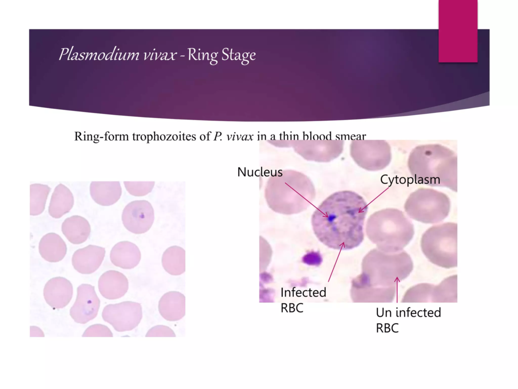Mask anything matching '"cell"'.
<instances>
[{
  "label": "cell",
  "mask_w": 518,
  "mask_h": 389,
  "mask_svg": "<svg viewBox=\"0 0 518 389\" xmlns=\"http://www.w3.org/2000/svg\"><path fill=\"white\" fill-rule=\"evenodd\" d=\"M368 204L351 190L333 193L316 209L311 217L314 233L327 247L348 250L358 247L364 239V224Z\"/></svg>",
  "instance_id": "6da1fadb"
},
{
  "label": "cell",
  "mask_w": 518,
  "mask_h": 389,
  "mask_svg": "<svg viewBox=\"0 0 518 389\" xmlns=\"http://www.w3.org/2000/svg\"><path fill=\"white\" fill-rule=\"evenodd\" d=\"M457 162V157L451 149L440 144H426L412 150L408 167L418 183L456 191Z\"/></svg>",
  "instance_id": "7a4b0ae2"
},
{
  "label": "cell",
  "mask_w": 518,
  "mask_h": 389,
  "mask_svg": "<svg viewBox=\"0 0 518 389\" xmlns=\"http://www.w3.org/2000/svg\"><path fill=\"white\" fill-rule=\"evenodd\" d=\"M365 231L377 249L391 253L403 250L413 239L414 228L402 211L388 208L377 211L368 217Z\"/></svg>",
  "instance_id": "3957f363"
},
{
  "label": "cell",
  "mask_w": 518,
  "mask_h": 389,
  "mask_svg": "<svg viewBox=\"0 0 518 389\" xmlns=\"http://www.w3.org/2000/svg\"><path fill=\"white\" fill-rule=\"evenodd\" d=\"M316 191L311 180L298 173L293 181L271 180L265 189L267 203L273 211L284 215L306 210L314 200Z\"/></svg>",
  "instance_id": "277c9868"
},
{
  "label": "cell",
  "mask_w": 518,
  "mask_h": 389,
  "mask_svg": "<svg viewBox=\"0 0 518 389\" xmlns=\"http://www.w3.org/2000/svg\"><path fill=\"white\" fill-rule=\"evenodd\" d=\"M457 224L445 222L434 225L422 235L421 249L432 263L446 268L457 265Z\"/></svg>",
  "instance_id": "5b68a950"
},
{
  "label": "cell",
  "mask_w": 518,
  "mask_h": 389,
  "mask_svg": "<svg viewBox=\"0 0 518 389\" xmlns=\"http://www.w3.org/2000/svg\"><path fill=\"white\" fill-rule=\"evenodd\" d=\"M404 208L409 218L425 224H435L448 216L451 203L449 198L442 192L419 188L410 194Z\"/></svg>",
  "instance_id": "8992f818"
},
{
  "label": "cell",
  "mask_w": 518,
  "mask_h": 389,
  "mask_svg": "<svg viewBox=\"0 0 518 389\" xmlns=\"http://www.w3.org/2000/svg\"><path fill=\"white\" fill-rule=\"evenodd\" d=\"M362 275L383 278H405L412 271L413 261L408 253L402 250L396 253H385L374 248L363 257Z\"/></svg>",
  "instance_id": "52a82bcc"
},
{
  "label": "cell",
  "mask_w": 518,
  "mask_h": 389,
  "mask_svg": "<svg viewBox=\"0 0 518 389\" xmlns=\"http://www.w3.org/2000/svg\"><path fill=\"white\" fill-rule=\"evenodd\" d=\"M350 149L354 161L367 171L381 170L390 164L392 160L390 145L383 140L354 139Z\"/></svg>",
  "instance_id": "ba28073f"
},
{
  "label": "cell",
  "mask_w": 518,
  "mask_h": 389,
  "mask_svg": "<svg viewBox=\"0 0 518 389\" xmlns=\"http://www.w3.org/2000/svg\"><path fill=\"white\" fill-rule=\"evenodd\" d=\"M142 315L141 304L133 301L108 304L104 308L102 315L104 321L118 332L131 331L137 327Z\"/></svg>",
  "instance_id": "9c48e42d"
},
{
  "label": "cell",
  "mask_w": 518,
  "mask_h": 389,
  "mask_svg": "<svg viewBox=\"0 0 518 389\" xmlns=\"http://www.w3.org/2000/svg\"><path fill=\"white\" fill-rule=\"evenodd\" d=\"M154 219V209L146 200L133 201L124 208L122 221L124 227L135 234L147 232L152 226Z\"/></svg>",
  "instance_id": "30bf717a"
},
{
  "label": "cell",
  "mask_w": 518,
  "mask_h": 389,
  "mask_svg": "<svg viewBox=\"0 0 518 389\" xmlns=\"http://www.w3.org/2000/svg\"><path fill=\"white\" fill-rule=\"evenodd\" d=\"M100 305L95 287L81 284L77 288L76 299L70 309V315L75 322L85 324L97 316Z\"/></svg>",
  "instance_id": "8fae6325"
},
{
  "label": "cell",
  "mask_w": 518,
  "mask_h": 389,
  "mask_svg": "<svg viewBox=\"0 0 518 389\" xmlns=\"http://www.w3.org/2000/svg\"><path fill=\"white\" fill-rule=\"evenodd\" d=\"M344 143L338 139L303 141L300 154L308 160L328 163L341 154Z\"/></svg>",
  "instance_id": "7c38bea8"
},
{
  "label": "cell",
  "mask_w": 518,
  "mask_h": 389,
  "mask_svg": "<svg viewBox=\"0 0 518 389\" xmlns=\"http://www.w3.org/2000/svg\"><path fill=\"white\" fill-rule=\"evenodd\" d=\"M73 287L69 281L58 277L51 279L44 289V296L46 302L54 309L62 308L70 301Z\"/></svg>",
  "instance_id": "4fadbf2b"
},
{
  "label": "cell",
  "mask_w": 518,
  "mask_h": 389,
  "mask_svg": "<svg viewBox=\"0 0 518 389\" xmlns=\"http://www.w3.org/2000/svg\"><path fill=\"white\" fill-rule=\"evenodd\" d=\"M105 255L104 248L93 245L77 250L72 258L74 269L82 274H90L101 265Z\"/></svg>",
  "instance_id": "5bb4252c"
},
{
  "label": "cell",
  "mask_w": 518,
  "mask_h": 389,
  "mask_svg": "<svg viewBox=\"0 0 518 389\" xmlns=\"http://www.w3.org/2000/svg\"><path fill=\"white\" fill-rule=\"evenodd\" d=\"M98 288L105 298L113 300L125 295L128 288L126 277L121 273L110 270L103 273L98 281Z\"/></svg>",
  "instance_id": "9a60e30c"
},
{
  "label": "cell",
  "mask_w": 518,
  "mask_h": 389,
  "mask_svg": "<svg viewBox=\"0 0 518 389\" xmlns=\"http://www.w3.org/2000/svg\"><path fill=\"white\" fill-rule=\"evenodd\" d=\"M110 258L114 265L123 269H131L139 264L141 254L135 244L129 241H121L112 248Z\"/></svg>",
  "instance_id": "2e32d148"
},
{
  "label": "cell",
  "mask_w": 518,
  "mask_h": 389,
  "mask_svg": "<svg viewBox=\"0 0 518 389\" xmlns=\"http://www.w3.org/2000/svg\"><path fill=\"white\" fill-rule=\"evenodd\" d=\"M161 316L168 321H177L185 315V296L178 291L165 293L158 303Z\"/></svg>",
  "instance_id": "e0dca14e"
},
{
  "label": "cell",
  "mask_w": 518,
  "mask_h": 389,
  "mask_svg": "<svg viewBox=\"0 0 518 389\" xmlns=\"http://www.w3.org/2000/svg\"><path fill=\"white\" fill-rule=\"evenodd\" d=\"M90 191L93 200L97 204L108 206L115 203L121 194V187L118 181H93L90 184Z\"/></svg>",
  "instance_id": "ac0fdd59"
},
{
  "label": "cell",
  "mask_w": 518,
  "mask_h": 389,
  "mask_svg": "<svg viewBox=\"0 0 518 389\" xmlns=\"http://www.w3.org/2000/svg\"><path fill=\"white\" fill-rule=\"evenodd\" d=\"M41 256L50 262L61 261L67 252V246L61 237L54 232H50L42 237L38 246Z\"/></svg>",
  "instance_id": "d6986e66"
},
{
  "label": "cell",
  "mask_w": 518,
  "mask_h": 389,
  "mask_svg": "<svg viewBox=\"0 0 518 389\" xmlns=\"http://www.w3.org/2000/svg\"><path fill=\"white\" fill-rule=\"evenodd\" d=\"M62 231L70 243L80 244L85 242L89 237L91 226L85 218L74 215L67 218L63 221Z\"/></svg>",
  "instance_id": "ffe728a7"
},
{
  "label": "cell",
  "mask_w": 518,
  "mask_h": 389,
  "mask_svg": "<svg viewBox=\"0 0 518 389\" xmlns=\"http://www.w3.org/2000/svg\"><path fill=\"white\" fill-rule=\"evenodd\" d=\"M74 204L73 196L66 186L58 184L51 196L49 213L54 218H59L69 212Z\"/></svg>",
  "instance_id": "44dd1931"
},
{
  "label": "cell",
  "mask_w": 518,
  "mask_h": 389,
  "mask_svg": "<svg viewBox=\"0 0 518 389\" xmlns=\"http://www.w3.org/2000/svg\"><path fill=\"white\" fill-rule=\"evenodd\" d=\"M162 265L170 275L179 276L185 271V250L177 246L168 248L163 253Z\"/></svg>",
  "instance_id": "7402d4cb"
},
{
  "label": "cell",
  "mask_w": 518,
  "mask_h": 389,
  "mask_svg": "<svg viewBox=\"0 0 518 389\" xmlns=\"http://www.w3.org/2000/svg\"><path fill=\"white\" fill-rule=\"evenodd\" d=\"M50 191L51 188L47 185L41 184L30 185V215H38L44 211L46 201Z\"/></svg>",
  "instance_id": "603a6c76"
},
{
  "label": "cell",
  "mask_w": 518,
  "mask_h": 389,
  "mask_svg": "<svg viewBox=\"0 0 518 389\" xmlns=\"http://www.w3.org/2000/svg\"><path fill=\"white\" fill-rule=\"evenodd\" d=\"M127 191L135 196H143L150 192L154 182H124Z\"/></svg>",
  "instance_id": "cb8c5ba5"
},
{
  "label": "cell",
  "mask_w": 518,
  "mask_h": 389,
  "mask_svg": "<svg viewBox=\"0 0 518 389\" xmlns=\"http://www.w3.org/2000/svg\"><path fill=\"white\" fill-rule=\"evenodd\" d=\"M113 337L111 330L106 326L95 324L88 327L82 334V337Z\"/></svg>",
  "instance_id": "d4e9b609"
},
{
  "label": "cell",
  "mask_w": 518,
  "mask_h": 389,
  "mask_svg": "<svg viewBox=\"0 0 518 389\" xmlns=\"http://www.w3.org/2000/svg\"><path fill=\"white\" fill-rule=\"evenodd\" d=\"M146 337H176V334L168 326L157 325L148 331Z\"/></svg>",
  "instance_id": "484cf974"
},
{
  "label": "cell",
  "mask_w": 518,
  "mask_h": 389,
  "mask_svg": "<svg viewBox=\"0 0 518 389\" xmlns=\"http://www.w3.org/2000/svg\"><path fill=\"white\" fill-rule=\"evenodd\" d=\"M248 63H249V61H248V60H243V61H242V62H241V64H242V65H247V64H248Z\"/></svg>",
  "instance_id": "4316f807"
},
{
  "label": "cell",
  "mask_w": 518,
  "mask_h": 389,
  "mask_svg": "<svg viewBox=\"0 0 518 389\" xmlns=\"http://www.w3.org/2000/svg\"><path fill=\"white\" fill-rule=\"evenodd\" d=\"M210 64H211V65H215V64H216L217 63V60H212V61H211V62H210Z\"/></svg>",
  "instance_id": "83f0119b"
},
{
  "label": "cell",
  "mask_w": 518,
  "mask_h": 389,
  "mask_svg": "<svg viewBox=\"0 0 518 389\" xmlns=\"http://www.w3.org/2000/svg\"><path fill=\"white\" fill-rule=\"evenodd\" d=\"M242 56H243V58H246L248 56V54L247 53L245 52V53H244L242 54Z\"/></svg>",
  "instance_id": "f1b7e54d"
},
{
  "label": "cell",
  "mask_w": 518,
  "mask_h": 389,
  "mask_svg": "<svg viewBox=\"0 0 518 389\" xmlns=\"http://www.w3.org/2000/svg\"><path fill=\"white\" fill-rule=\"evenodd\" d=\"M216 55H217L216 53H212V54H211V57L212 58H215L216 57Z\"/></svg>",
  "instance_id": "f546056e"
},
{
  "label": "cell",
  "mask_w": 518,
  "mask_h": 389,
  "mask_svg": "<svg viewBox=\"0 0 518 389\" xmlns=\"http://www.w3.org/2000/svg\"><path fill=\"white\" fill-rule=\"evenodd\" d=\"M73 48V46H72V48H71V49L70 52V53H69V55H68V58H67V60H69V57H70V55L71 52V51H72V50Z\"/></svg>",
  "instance_id": "4dcf8cb0"
},
{
  "label": "cell",
  "mask_w": 518,
  "mask_h": 389,
  "mask_svg": "<svg viewBox=\"0 0 518 389\" xmlns=\"http://www.w3.org/2000/svg\"><path fill=\"white\" fill-rule=\"evenodd\" d=\"M65 49V48H62V53H61V56H60V57L59 60H60V59H61V57H62V55L63 54V52H64V49Z\"/></svg>",
  "instance_id": "1f68e13d"
},
{
  "label": "cell",
  "mask_w": 518,
  "mask_h": 389,
  "mask_svg": "<svg viewBox=\"0 0 518 389\" xmlns=\"http://www.w3.org/2000/svg\"><path fill=\"white\" fill-rule=\"evenodd\" d=\"M255 55V53H252V54H251L250 55V57H252V56H254V55Z\"/></svg>",
  "instance_id": "d6a6232c"
},
{
  "label": "cell",
  "mask_w": 518,
  "mask_h": 389,
  "mask_svg": "<svg viewBox=\"0 0 518 389\" xmlns=\"http://www.w3.org/2000/svg\"><path fill=\"white\" fill-rule=\"evenodd\" d=\"M93 54H93V53H91V57H90V60H91V59L92 57H93Z\"/></svg>",
  "instance_id": "836d02e7"
}]
</instances>
